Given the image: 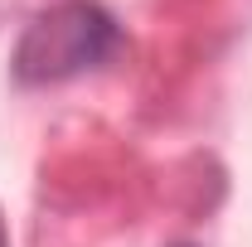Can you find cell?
Instances as JSON below:
<instances>
[{
	"label": "cell",
	"instance_id": "1",
	"mask_svg": "<svg viewBox=\"0 0 252 247\" xmlns=\"http://www.w3.org/2000/svg\"><path fill=\"white\" fill-rule=\"evenodd\" d=\"M122 44L117 20L97 0H63L34 20L20 49H15V78L20 83H63L112 59Z\"/></svg>",
	"mask_w": 252,
	"mask_h": 247
},
{
	"label": "cell",
	"instance_id": "2",
	"mask_svg": "<svg viewBox=\"0 0 252 247\" xmlns=\"http://www.w3.org/2000/svg\"><path fill=\"white\" fill-rule=\"evenodd\" d=\"M0 247H10V233H5V218H0Z\"/></svg>",
	"mask_w": 252,
	"mask_h": 247
}]
</instances>
